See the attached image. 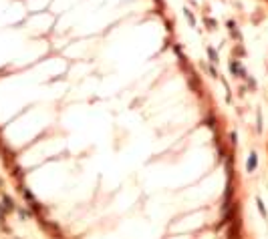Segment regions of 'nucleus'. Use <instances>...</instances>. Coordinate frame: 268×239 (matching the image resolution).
<instances>
[{
    "mask_svg": "<svg viewBox=\"0 0 268 239\" xmlns=\"http://www.w3.org/2000/svg\"><path fill=\"white\" fill-rule=\"evenodd\" d=\"M256 163H258V157L252 153V155H250V159H248V165H246V167H248V171H254V169H256Z\"/></svg>",
    "mask_w": 268,
    "mask_h": 239,
    "instance_id": "obj_1",
    "label": "nucleus"
},
{
    "mask_svg": "<svg viewBox=\"0 0 268 239\" xmlns=\"http://www.w3.org/2000/svg\"><path fill=\"white\" fill-rule=\"evenodd\" d=\"M24 197H26V201H28V205H34V207H39V203H37V199L32 197V193H30V191H26V189H24Z\"/></svg>",
    "mask_w": 268,
    "mask_h": 239,
    "instance_id": "obj_2",
    "label": "nucleus"
},
{
    "mask_svg": "<svg viewBox=\"0 0 268 239\" xmlns=\"http://www.w3.org/2000/svg\"><path fill=\"white\" fill-rule=\"evenodd\" d=\"M230 71L238 73V75H242V73H244V71H242V66H240V64H238L236 60H234V62H230Z\"/></svg>",
    "mask_w": 268,
    "mask_h": 239,
    "instance_id": "obj_3",
    "label": "nucleus"
},
{
    "mask_svg": "<svg viewBox=\"0 0 268 239\" xmlns=\"http://www.w3.org/2000/svg\"><path fill=\"white\" fill-rule=\"evenodd\" d=\"M183 14H185V18L189 20V24H192V26H196V20H194V14H192V12H189L187 8H183Z\"/></svg>",
    "mask_w": 268,
    "mask_h": 239,
    "instance_id": "obj_4",
    "label": "nucleus"
},
{
    "mask_svg": "<svg viewBox=\"0 0 268 239\" xmlns=\"http://www.w3.org/2000/svg\"><path fill=\"white\" fill-rule=\"evenodd\" d=\"M4 207H6V209H8V211H12V209H14V203H12V199H10V197H8V195H6V197H4Z\"/></svg>",
    "mask_w": 268,
    "mask_h": 239,
    "instance_id": "obj_5",
    "label": "nucleus"
},
{
    "mask_svg": "<svg viewBox=\"0 0 268 239\" xmlns=\"http://www.w3.org/2000/svg\"><path fill=\"white\" fill-rule=\"evenodd\" d=\"M208 56H210V60H212V62H216V60H218V54L214 52V48H208Z\"/></svg>",
    "mask_w": 268,
    "mask_h": 239,
    "instance_id": "obj_6",
    "label": "nucleus"
},
{
    "mask_svg": "<svg viewBox=\"0 0 268 239\" xmlns=\"http://www.w3.org/2000/svg\"><path fill=\"white\" fill-rule=\"evenodd\" d=\"M206 24H208L210 28H216V20H212V18H206Z\"/></svg>",
    "mask_w": 268,
    "mask_h": 239,
    "instance_id": "obj_7",
    "label": "nucleus"
},
{
    "mask_svg": "<svg viewBox=\"0 0 268 239\" xmlns=\"http://www.w3.org/2000/svg\"><path fill=\"white\" fill-rule=\"evenodd\" d=\"M256 203H258V209H260V213H262V215H266V211H264V205H262V201L258 199Z\"/></svg>",
    "mask_w": 268,
    "mask_h": 239,
    "instance_id": "obj_8",
    "label": "nucleus"
}]
</instances>
